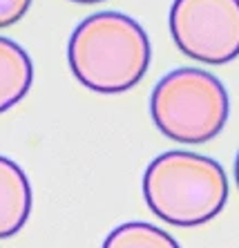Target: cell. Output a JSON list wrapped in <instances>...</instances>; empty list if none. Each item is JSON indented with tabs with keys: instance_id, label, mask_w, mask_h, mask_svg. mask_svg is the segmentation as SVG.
I'll use <instances>...</instances> for the list:
<instances>
[{
	"instance_id": "6da1fadb",
	"label": "cell",
	"mask_w": 239,
	"mask_h": 248,
	"mask_svg": "<svg viewBox=\"0 0 239 248\" xmlns=\"http://www.w3.org/2000/svg\"><path fill=\"white\" fill-rule=\"evenodd\" d=\"M150 38L134 18L119 12L92 14L74 29L67 61L76 81L92 92H128L150 67Z\"/></svg>"
},
{
	"instance_id": "7a4b0ae2",
	"label": "cell",
	"mask_w": 239,
	"mask_h": 248,
	"mask_svg": "<svg viewBox=\"0 0 239 248\" xmlns=\"http://www.w3.org/2000/svg\"><path fill=\"white\" fill-rule=\"evenodd\" d=\"M143 197L159 219L181 228L208 224L228 202V177L219 161L194 152H165L143 174Z\"/></svg>"
},
{
	"instance_id": "3957f363",
	"label": "cell",
	"mask_w": 239,
	"mask_h": 248,
	"mask_svg": "<svg viewBox=\"0 0 239 248\" xmlns=\"http://www.w3.org/2000/svg\"><path fill=\"white\" fill-rule=\"evenodd\" d=\"M152 119L161 134L177 143H206L224 130L230 98L215 74L197 67L172 69L154 85Z\"/></svg>"
},
{
	"instance_id": "277c9868",
	"label": "cell",
	"mask_w": 239,
	"mask_h": 248,
	"mask_svg": "<svg viewBox=\"0 0 239 248\" xmlns=\"http://www.w3.org/2000/svg\"><path fill=\"white\" fill-rule=\"evenodd\" d=\"M170 34L188 58L226 65L239 56V0H175Z\"/></svg>"
},
{
	"instance_id": "5b68a950",
	"label": "cell",
	"mask_w": 239,
	"mask_h": 248,
	"mask_svg": "<svg viewBox=\"0 0 239 248\" xmlns=\"http://www.w3.org/2000/svg\"><path fill=\"white\" fill-rule=\"evenodd\" d=\"M31 213V186L16 161L0 156V239L23 231Z\"/></svg>"
},
{
	"instance_id": "8992f818",
	"label": "cell",
	"mask_w": 239,
	"mask_h": 248,
	"mask_svg": "<svg viewBox=\"0 0 239 248\" xmlns=\"http://www.w3.org/2000/svg\"><path fill=\"white\" fill-rule=\"evenodd\" d=\"M34 83L30 54L12 38L0 36V114L20 103Z\"/></svg>"
},
{
	"instance_id": "52a82bcc",
	"label": "cell",
	"mask_w": 239,
	"mask_h": 248,
	"mask_svg": "<svg viewBox=\"0 0 239 248\" xmlns=\"http://www.w3.org/2000/svg\"><path fill=\"white\" fill-rule=\"evenodd\" d=\"M103 248H181L172 235L146 221H128L105 237Z\"/></svg>"
},
{
	"instance_id": "ba28073f",
	"label": "cell",
	"mask_w": 239,
	"mask_h": 248,
	"mask_svg": "<svg viewBox=\"0 0 239 248\" xmlns=\"http://www.w3.org/2000/svg\"><path fill=\"white\" fill-rule=\"evenodd\" d=\"M31 0H0V29L16 25L30 12Z\"/></svg>"
},
{
	"instance_id": "9c48e42d",
	"label": "cell",
	"mask_w": 239,
	"mask_h": 248,
	"mask_svg": "<svg viewBox=\"0 0 239 248\" xmlns=\"http://www.w3.org/2000/svg\"><path fill=\"white\" fill-rule=\"evenodd\" d=\"M235 181H237V188H239V152H237V159H235Z\"/></svg>"
},
{
	"instance_id": "30bf717a",
	"label": "cell",
	"mask_w": 239,
	"mask_h": 248,
	"mask_svg": "<svg viewBox=\"0 0 239 248\" xmlns=\"http://www.w3.org/2000/svg\"><path fill=\"white\" fill-rule=\"evenodd\" d=\"M72 2H81V5H94V2H103V0H72Z\"/></svg>"
}]
</instances>
